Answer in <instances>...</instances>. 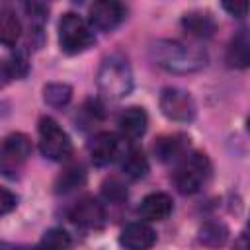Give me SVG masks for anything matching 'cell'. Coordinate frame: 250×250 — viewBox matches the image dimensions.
I'll use <instances>...</instances> for the list:
<instances>
[{"label":"cell","mask_w":250,"mask_h":250,"mask_svg":"<svg viewBox=\"0 0 250 250\" xmlns=\"http://www.w3.org/2000/svg\"><path fill=\"white\" fill-rule=\"evenodd\" d=\"M150 57L160 68L174 74H191L207 64L203 47L178 39H158L150 47Z\"/></svg>","instance_id":"cell-1"},{"label":"cell","mask_w":250,"mask_h":250,"mask_svg":"<svg viewBox=\"0 0 250 250\" xmlns=\"http://www.w3.org/2000/svg\"><path fill=\"white\" fill-rule=\"evenodd\" d=\"M96 84L102 96L109 100H121L133 90V72L125 57L109 55L100 62Z\"/></svg>","instance_id":"cell-2"},{"label":"cell","mask_w":250,"mask_h":250,"mask_svg":"<svg viewBox=\"0 0 250 250\" xmlns=\"http://www.w3.org/2000/svg\"><path fill=\"white\" fill-rule=\"evenodd\" d=\"M211 178V160L203 152H191L180 160L174 172V186L180 193H197Z\"/></svg>","instance_id":"cell-3"},{"label":"cell","mask_w":250,"mask_h":250,"mask_svg":"<svg viewBox=\"0 0 250 250\" xmlns=\"http://www.w3.org/2000/svg\"><path fill=\"white\" fill-rule=\"evenodd\" d=\"M37 131H39V150L45 158L62 162L72 156V141L53 117H41Z\"/></svg>","instance_id":"cell-4"},{"label":"cell","mask_w":250,"mask_h":250,"mask_svg":"<svg viewBox=\"0 0 250 250\" xmlns=\"http://www.w3.org/2000/svg\"><path fill=\"white\" fill-rule=\"evenodd\" d=\"M94 43L90 25L74 12H66L59 20V45L66 55H78Z\"/></svg>","instance_id":"cell-5"},{"label":"cell","mask_w":250,"mask_h":250,"mask_svg":"<svg viewBox=\"0 0 250 250\" xmlns=\"http://www.w3.org/2000/svg\"><path fill=\"white\" fill-rule=\"evenodd\" d=\"M158 105H160V111L168 119L180 121V123L193 121L195 113H197V105H195V100L191 98V94L182 88H176V86L162 88V92L158 96Z\"/></svg>","instance_id":"cell-6"},{"label":"cell","mask_w":250,"mask_h":250,"mask_svg":"<svg viewBox=\"0 0 250 250\" xmlns=\"http://www.w3.org/2000/svg\"><path fill=\"white\" fill-rule=\"evenodd\" d=\"M88 150H90V158L96 166H107L111 162H115L117 158L123 156V141L113 135V133H98L94 135V139L90 141L88 145Z\"/></svg>","instance_id":"cell-7"},{"label":"cell","mask_w":250,"mask_h":250,"mask_svg":"<svg viewBox=\"0 0 250 250\" xmlns=\"http://www.w3.org/2000/svg\"><path fill=\"white\" fill-rule=\"evenodd\" d=\"M31 154V141L23 133H10L2 143V172L10 176Z\"/></svg>","instance_id":"cell-8"},{"label":"cell","mask_w":250,"mask_h":250,"mask_svg":"<svg viewBox=\"0 0 250 250\" xmlns=\"http://www.w3.org/2000/svg\"><path fill=\"white\" fill-rule=\"evenodd\" d=\"M125 18V8L119 2L113 0H100L94 2L88 10V20L90 25L102 31H111L115 29Z\"/></svg>","instance_id":"cell-9"},{"label":"cell","mask_w":250,"mask_h":250,"mask_svg":"<svg viewBox=\"0 0 250 250\" xmlns=\"http://www.w3.org/2000/svg\"><path fill=\"white\" fill-rule=\"evenodd\" d=\"M68 217H70L72 223H76L84 229H102L105 225L104 205L98 199L90 197V195L78 199L72 205V209L68 211Z\"/></svg>","instance_id":"cell-10"},{"label":"cell","mask_w":250,"mask_h":250,"mask_svg":"<svg viewBox=\"0 0 250 250\" xmlns=\"http://www.w3.org/2000/svg\"><path fill=\"white\" fill-rule=\"evenodd\" d=\"M154 156L160 162H174V160H182L188 156L189 150V137L186 133H170V135H162L156 139L154 146Z\"/></svg>","instance_id":"cell-11"},{"label":"cell","mask_w":250,"mask_h":250,"mask_svg":"<svg viewBox=\"0 0 250 250\" xmlns=\"http://www.w3.org/2000/svg\"><path fill=\"white\" fill-rule=\"evenodd\" d=\"M156 242V232L146 223H129L119 232V244L125 250H150Z\"/></svg>","instance_id":"cell-12"},{"label":"cell","mask_w":250,"mask_h":250,"mask_svg":"<svg viewBox=\"0 0 250 250\" xmlns=\"http://www.w3.org/2000/svg\"><path fill=\"white\" fill-rule=\"evenodd\" d=\"M225 59L230 68H250V33L246 29H240L232 35Z\"/></svg>","instance_id":"cell-13"},{"label":"cell","mask_w":250,"mask_h":250,"mask_svg":"<svg viewBox=\"0 0 250 250\" xmlns=\"http://www.w3.org/2000/svg\"><path fill=\"white\" fill-rule=\"evenodd\" d=\"M139 213L143 219L146 221H164L170 217L172 213V199L168 193H162V191H154V193H148L141 205H139Z\"/></svg>","instance_id":"cell-14"},{"label":"cell","mask_w":250,"mask_h":250,"mask_svg":"<svg viewBox=\"0 0 250 250\" xmlns=\"http://www.w3.org/2000/svg\"><path fill=\"white\" fill-rule=\"evenodd\" d=\"M146 125H148V115L143 107L139 105H131L127 107L121 115H119V129L125 137L129 139H139L145 135L146 131Z\"/></svg>","instance_id":"cell-15"},{"label":"cell","mask_w":250,"mask_h":250,"mask_svg":"<svg viewBox=\"0 0 250 250\" xmlns=\"http://www.w3.org/2000/svg\"><path fill=\"white\" fill-rule=\"evenodd\" d=\"M182 27L188 35L197 39H207L215 33V20L207 12H188L182 18Z\"/></svg>","instance_id":"cell-16"},{"label":"cell","mask_w":250,"mask_h":250,"mask_svg":"<svg viewBox=\"0 0 250 250\" xmlns=\"http://www.w3.org/2000/svg\"><path fill=\"white\" fill-rule=\"evenodd\" d=\"M121 170L125 172V176H129L133 180L145 178L148 172V160H146L145 152L137 146L125 148V152L121 156Z\"/></svg>","instance_id":"cell-17"},{"label":"cell","mask_w":250,"mask_h":250,"mask_svg":"<svg viewBox=\"0 0 250 250\" xmlns=\"http://www.w3.org/2000/svg\"><path fill=\"white\" fill-rule=\"evenodd\" d=\"M21 35V23L16 12L8 6L0 8V41L4 47H14Z\"/></svg>","instance_id":"cell-18"},{"label":"cell","mask_w":250,"mask_h":250,"mask_svg":"<svg viewBox=\"0 0 250 250\" xmlns=\"http://www.w3.org/2000/svg\"><path fill=\"white\" fill-rule=\"evenodd\" d=\"M84 182H86V172H84V168H82L80 164H72V166L64 168V170L61 172V176L57 178V182H55V191H57V193H68V191H72V189L84 186Z\"/></svg>","instance_id":"cell-19"},{"label":"cell","mask_w":250,"mask_h":250,"mask_svg":"<svg viewBox=\"0 0 250 250\" xmlns=\"http://www.w3.org/2000/svg\"><path fill=\"white\" fill-rule=\"evenodd\" d=\"M199 242L209 246V248H217V246H223L229 238V229L219 223V221H207L201 229H199V234H197Z\"/></svg>","instance_id":"cell-20"},{"label":"cell","mask_w":250,"mask_h":250,"mask_svg":"<svg viewBox=\"0 0 250 250\" xmlns=\"http://www.w3.org/2000/svg\"><path fill=\"white\" fill-rule=\"evenodd\" d=\"M29 70V64H27V59L23 53L16 51L14 55H10L8 59L2 61V84H8L10 80H18V78H23Z\"/></svg>","instance_id":"cell-21"},{"label":"cell","mask_w":250,"mask_h":250,"mask_svg":"<svg viewBox=\"0 0 250 250\" xmlns=\"http://www.w3.org/2000/svg\"><path fill=\"white\" fill-rule=\"evenodd\" d=\"M72 98V88L64 82H49L43 88V100L51 107H64Z\"/></svg>","instance_id":"cell-22"},{"label":"cell","mask_w":250,"mask_h":250,"mask_svg":"<svg viewBox=\"0 0 250 250\" xmlns=\"http://www.w3.org/2000/svg\"><path fill=\"white\" fill-rule=\"evenodd\" d=\"M104 119V107L96 100H86L76 113V123L82 129H94Z\"/></svg>","instance_id":"cell-23"},{"label":"cell","mask_w":250,"mask_h":250,"mask_svg":"<svg viewBox=\"0 0 250 250\" xmlns=\"http://www.w3.org/2000/svg\"><path fill=\"white\" fill-rule=\"evenodd\" d=\"M68 248H70V236L62 229H49L37 244V250H68Z\"/></svg>","instance_id":"cell-24"},{"label":"cell","mask_w":250,"mask_h":250,"mask_svg":"<svg viewBox=\"0 0 250 250\" xmlns=\"http://www.w3.org/2000/svg\"><path fill=\"white\" fill-rule=\"evenodd\" d=\"M102 195L111 203H121L127 199V188L119 178H107L102 184Z\"/></svg>","instance_id":"cell-25"},{"label":"cell","mask_w":250,"mask_h":250,"mask_svg":"<svg viewBox=\"0 0 250 250\" xmlns=\"http://www.w3.org/2000/svg\"><path fill=\"white\" fill-rule=\"evenodd\" d=\"M23 10L27 12L29 20H31V27H43V21L47 20V12L49 8L41 2H25Z\"/></svg>","instance_id":"cell-26"},{"label":"cell","mask_w":250,"mask_h":250,"mask_svg":"<svg viewBox=\"0 0 250 250\" xmlns=\"http://www.w3.org/2000/svg\"><path fill=\"white\" fill-rule=\"evenodd\" d=\"M223 8L234 18H244L250 10V4L242 2V0H227V2H223Z\"/></svg>","instance_id":"cell-27"},{"label":"cell","mask_w":250,"mask_h":250,"mask_svg":"<svg viewBox=\"0 0 250 250\" xmlns=\"http://www.w3.org/2000/svg\"><path fill=\"white\" fill-rule=\"evenodd\" d=\"M0 213L2 215H8L12 209H16V205H18V197H16V193H12L8 188H2L0 189Z\"/></svg>","instance_id":"cell-28"},{"label":"cell","mask_w":250,"mask_h":250,"mask_svg":"<svg viewBox=\"0 0 250 250\" xmlns=\"http://www.w3.org/2000/svg\"><path fill=\"white\" fill-rule=\"evenodd\" d=\"M234 250H250V238L248 236H238L234 242Z\"/></svg>","instance_id":"cell-29"},{"label":"cell","mask_w":250,"mask_h":250,"mask_svg":"<svg viewBox=\"0 0 250 250\" xmlns=\"http://www.w3.org/2000/svg\"><path fill=\"white\" fill-rule=\"evenodd\" d=\"M2 250H37V248H31V246H10V244H2Z\"/></svg>","instance_id":"cell-30"},{"label":"cell","mask_w":250,"mask_h":250,"mask_svg":"<svg viewBox=\"0 0 250 250\" xmlns=\"http://www.w3.org/2000/svg\"><path fill=\"white\" fill-rule=\"evenodd\" d=\"M246 125H248V131H250V117H248V121H246Z\"/></svg>","instance_id":"cell-31"}]
</instances>
